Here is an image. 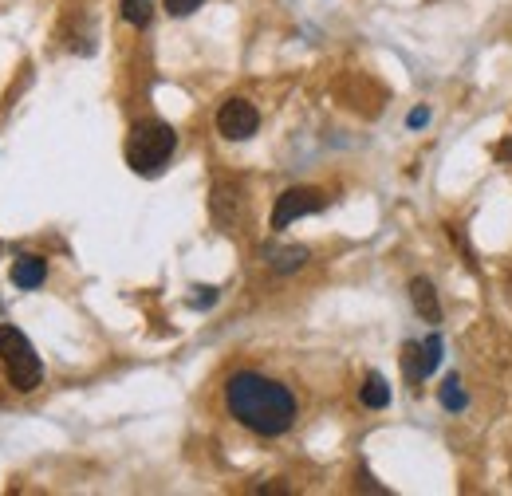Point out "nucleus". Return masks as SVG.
<instances>
[{
  "instance_id": "1",
  "label": "nucleus",
  "mask_w": 512,
  "mask_h": 496,
  "mask_svg": "<svg viewBox=\"0 0 512 496\" xmlns=\"http://www.w3.org/2000/svg\"><path fill=\"white\" fill-rule=\"evenodd\" d=\"M225 410L256 437L288 434L300 418V402L288 382L260 371H237L225 382Z\"/></svg>"
},
{
  "instance_id": "2",
  "label": "nucleus",
  "mask_w": 512,
  "mask_h": 496,
  "mask_svg": "<svg viewBox=\"0 0 512 496\" xmlns=\"http://www.w3.org/2000/svg\"><path fill=\"white\" fill-rule=\"evenodd\" d=\"M174 150H178V134H174L170 123H138L127 138L130 170L134 174H146V178L162 174L166 162L174 158Z\"/></svg>"
},
{
  "instance_id": "3",
  "label": "nucleus",
  "mask_w": 512,
  "mask_h": 496,
  "mask_svg": "<svg viewBox=\"0 0 512 496\" xmlns=\"http://www.w3.org/2000/svg\"><path fill=\"white\" fill-rule=\"evenodd\" d=\"M0 367H4V378L12 382V390H20V394H32L44 382V363H40L36 347L12 323H0Z\"/></svg>"
},
{
  "instance_id": "4",
  "label": "nucleus",
  "mask_w": 512,
  "mask_h": 496,
  "mask_svg": "<svg viewBox=\"0 0 512 496\" xmlns=\"http://www.w3.org/2000/svg\"><path fill=\"white\" fill-rule=\"evenodd\" d=\"M320 209H327L323 189H312V186L284 189L276 197V209H272V229H288L296 217H308V213H320Z\"/></svg>"
},
{
  "instance_id": "5",
  "label": "nucleus",
  "mask_w": 512,
  "mask_h": 496,
  "mask_svg": "<svg viewBox=\"0 0 512 496\" xmlns=\"http://www.w3.org/2000/svg\"><path fill=\"white\" fill-rule=\"evenodd\" d=\"M256 126H260V115L249 99H229L221 111H217V130L229 138V142H245L253 138Z\"/></svg>"
},
{
  "instance_id": "6",
  "label": "nucleus",
  "mask_w": 512,
  "mask_h": 496,
  "mask_svg": "<svg viewBox=\"0 0 512 496\" xmlns=\"http://www.w3.org/2000/svg\"><path fill=\"white\" fill-rule=\"evenodd\" d=\"M438 359H442V339H438V335H430L426 343H406V347H402V367H406V378H410V382L430 378L434 367H438Z\"/></svg>"
},
{
  "instance_id": "7",
  "label": "nucleus",
  "mask_w": 512,
  "mask_h": 496,
  "mask_svg": "<svg viewBox=\"0 0 512 496\" xmlns=\"http://www.w3.org/2000/svg\"><path fill=\"white\" fill-rule=\"evenodd\" d=\"M48 280V260L36 252H24L12 260V284L16 288H40Z\"/></svg>"
},
{
  "instance_id": "8",
  "label": "nucleus",
  "mask_w": 512,
  "mask_h": 496,
  "mask_svg": "<svg viewBox=\"0 0 512 496\" xmlns=\"http://www.w3.org/2000/svg\"><path fill=\"white\" fill-rule=\"evenodd\" d=\"M410 300H414V308H418V315L426 319V323H438L442 319V308H438V296H434V284L430 280H414L410 284Z\"/></svg>"
},
{
  "instance_id": "9",
  "label": "nucleus",
  "mask_w": 512,
  "mask_h": 496,
  "mask_svg": "<svg viewBox=\"0 0 512 496\" xmlns=\"http://www.w3.org/2000/svg\"><path fill=\"white\" fill-rule=\"evenodd\" d=\"M264 260H268V268H276V272H296V268L308 264V248H300V245L264 248Z\"/></svg>"
},
{
  "instance_id": "10",
  "label": "nucleus",
  "mask_w": 512,
  "mask_h": 496,
  "mask_svg": "<svg viewBox=\"0 0 512 496\" xmlns=\"http://www.w3.org/2000/svg\"><path fill=\"white\" fill-rule=\"evenodd\" d=\"M359 398H363V406H367V410H383V406H390V386H386L383 374H367V382H363Z\"/></svg>"
},
{
  "instance_id": "11",
  "label": "nucleus",
  "mask_w": 512,
  "mask_h": 496,
  "mask_svg": "<svg viewBox=\"0 0 512 496\" xmlns=\"http://www.w3.org/2000/svg\"><path fill=\"white\" fill-rule=\"evenodd\" d=\"M154 16V0H123V20L134 28H146Z\"/></svg>"
},
{
  "instance_id": "12",
  "label": "nucleus",
  "mask_w": 512,
  "mask_h": 496,
  "mask_svg": "<svg viewBox=\"0 0 512 496\" xmlns=\"http://www.w3.org/2000/svg\"><path fill=\"white\" fill-rule=\"evenodd\" d=\"M465 402H469V398H465V390H461V378H446V386H442V406L457 414V410H465Z\"/></svg>"
},
{
  "instance_id": "13",
  "label": "nucleus",
  "mask_w": 512,
  "mask_h": 496,
  "mask_svg": "<svg viewBox=\"0 0 512 496\" xmlns=\"http://www.w3.org/2000/svg\"><path fill=\"white\" fill-rule=\"evenodd\" d=\"M201 4H205V0H166V12H170V16H190Z\"/></svg>"
},
{
  "instance_id": "14",
  "label": "nucleus",
  "mask_w": 512,
  "mask_h": 496,
  "mask_svg": "<svg viewBox=\"0 0 512 496\" xmlns=\"http://www.w3.org/2000/svg\"><path fill=\"white\" fill-rule=\"evenodd\" d=\"M501 158H512V142L509 146H501Z\"/></svg>"
}]
</instances>
